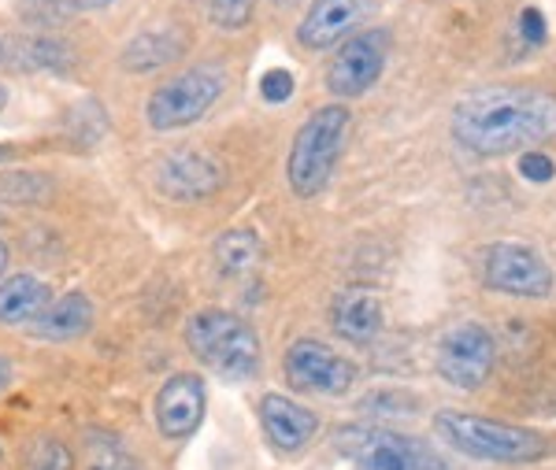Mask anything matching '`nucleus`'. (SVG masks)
Listing matches in <instances>:
<instances>
[{"label": "nucleus", "instance_id": "obj_1", "mask_svg": "<svg viewBox=\"0 0 556 470\" xmlns=\"http://www.w3.org/2000/svg\"><path fill=\"white\" fill-rule=\"evenodd\" d=\"M453 138L475 156H508L556 138V93L538 86H490L453 112Z\"/></svg>", "mask_w": 556, "mask_h": 470}, {"label": "nucleus", "instance_id": "obj_2", "mask_svg": "<svg viewBox=\"0 0 556 470\" xmlns=\"http://www.w3.org/2000/svg\"><path fill=\"white\" fill-rule=\"evenodd\" d=\"M186 345L212 374L223 382H249L264 364L256 330L245 319L223 312V307H204L193 312L186 322Z\"/></svg>", "mask_w": 556, "mask_h": 470}, {"label": "nucleus", "instance_id": "obj_3", "mask_svg": "<svg viewBox=\"0 0 556 470\" xmlns=\"http://www.w3.org/2000/svg\"><path fill=\"white\" fill-rule=\"evenodd\" d=\"M345 138H349L345 104H327L304 119L298 138L290 144V156H286V182H290V189L301 201L319 196L327 189L338 160H342Z\"/></svg>", "mask_w": 556, "mask_h": 470}, {"label": "nucleus", "instance_id": "obj_4", "mask_svg": "<svg viewBox=\"0 0 556 470\" xmlns=\"http://www.w3.org/2000/svg\"><path fill=\"white\" fill-rule=\"evenodd\" d=\"M434 433L450 448L471 459H486V463H534L545 456V441L534 430L468 411H438Z\"/></svg>", "mask_w": 556, "mask_h": 470}, {"label": "nucleus", "instance_id": "obj_5", "mask_svg": "<svg viewBox=\"0 0 556 470\" xmlns=\"http://www.w3.org/2000/svg\"><path fill=\"white\" fill-rule=\"evenodd\" d=\"M334 448L361 470H445L442 456L427 441L371 422L334 430Z\"/></svg>", "mask_w": 556, "mask_h": 470}, {"label": "nucleus", "instance_id": "obj_6", "mask_svg": "<svg viewBox=\"0 0 556 470\" xmlns=\"http://www.w3.org/2000/svg\"><path fill=\"white\" fill-rule=\"evenodd\" d=\"M223 93V71L215 67H193L175 75L172 82L156 86L146 104V123L160 134L182 130L212 112V104Z\"/></svg>", "mask_w": 556, "mask_h": 470}, {"label": "nucleus", "instance_id": "obj_7", "mask_svg": "<svg viewBox=\"0 0 556 470\" xmlns=\"http://www.w3.org/2000/svg\"><path fill=\"white\" fill-rule=\"evenodd\" d=\"M497 364V345L493 333L482 322H453L438 338V374L453 389H479Z\"/></svg>", "mask_w": 556, "mask_h": 470}, {"label": "nucleus", "instance_id": "obj_8", "mask_svg": "<svg viewBox=\"0 0 556 470\" xmlns=\"http://www.w3.org/2000/svg\"><path fill=\"white\" fill-rule=\"evenodd\" d=\"M282 370H286V382L298 389V393H316V396H342L361 378L353 359L338 356L330 345L312 338H301L286 348Z\"/></svg>", "mask_w": 556, "mask_h": 470}, {"label": "nucleus", "instance_id": "obj_9", "mask_svg": "<svg viewBox=\"0 0 556 470\" xmlns=\"http://www.w3.org/2000/svg\"><path fill=\"white\" fill-rule=\"evenodd\" d=\"M386 56H390V34L371 26V30H361L353 34L342 52L330 60V71H327V89L334 97H361L367 93L375 82L382 78L386 71Z\"/></svg>", "mask_w": 556, "mask_h": 470}, {"label": "nucleus", "instance_id": "obj_10", "mask_svg": "<svg viewBox=\"0 0 556 470\" xmlns=\"http://www.w3.org/2000/svg\"><path fill=\"white\" fill-rule=\"evenodd\" d=\"M486 285L508 296H549L553 293V270L534 249L516 245V241H497L486 249L482 259Z\"/></svg>", "mask_w": 556, "mask_h": 470}, {"label": "nucleus", "instance_id": "obj_11", "mask_svg": "<svg viewBox=\"0 0 556 470\" xmlns=\"http://www.w3.org/2000/svg\"><path fill=\"white\" fill-rule=\"evenodd\" d=\"M152 182H156V189L167 196V201L197 204V201H208L212 193H219L223 182H227V175H223V167L215 164L208 152L175 149L156 160Z\"/></svg>", "mask_w": 556, "mask_h": 470}, {"label": "nucleus", "instance_id": "obj_12", "mask_svg": "<svg viewBox=\"0 0 556 470\" xmlns=\"http://www.w3.org/2000/svg\"><path fill=\"white\" fill-rule=\"evenodd\" d=\"M204 382L201 374H172L156 393V427L167 441H186L204 422Z\"/></svg>", "mask_w": 556, "mask_h": 470}, {"label": "nucleus", "instance_id": "obj_13", "mask_svg": "<svg viewBox=\"0 0 556 470\" xmlns=\"http://www.w3.org/2000/svg\"><path fill=\"white\" fill-rule=\"evenodd\" d=\"M260 422H264L267 441H271L278 452H301L319 430L316 411L278 393H267L264 401H260Z\"/></svg>", "mask_w": 556, "mask_h": 470}, {"label": "nucleus", "instance_id": "obj_14", "mask_svg": "<svg viewBox=\"0 0 556 470\" xmlns=\"http://www.w3.org/2000/svg\"><path fill=\"white\" fill-rule=\"evenodd\" d=\"M190 49V38H186L182 26L164 23V26H152V30H141L123 45L119 52V67L127 75H149V71L160 67H172L175 60L186 56Z\"/></svg>", "mask_w": 556, "mask_h": 470}, {"label": "nucleus", "instance_id": "obj_15", "mask_svg": "<svg viewBox=\"0 0 556 470\" xmlns=\"http://www.w3.org/2000/svg\"><path fill=\"white\" fill-rule=\"evenodd\" d=\"M367 15V0H316L298 26V41L304 49H330L349 38L356 23Z\"/></svg>", "mask_w": 556, "mask_h": 470}, {"label": "nucleus", "instance_id": "obj_16", "mask_svg": "<svg viewBox=\"0 0 556 470\" xmlns=\"http://www.w3.org/2000/svg\"><path fill=\"white\" fill-rule=\"evenodd\" d=\"M330 327H334L338 338L353 341V345H367L382 330V301L371 289H345L330 304Z\"/></svg>", "mask_w": 556, "mask_h": 470}, {"label": "nucleus", "instance_id": "obj_17", "mask_svg": "<svg viewBox=\"0 0 556 470\" xmlns=\"http://www.w3.org/2000/svg\"><path fill=\"white\" fill-rule=\"evenodd\" d=\"M52 304V289L34 275H12L0 282V327L38 322Z\"/></svg>", "mask_w": 556, "mask_h": 470}, {"label": "nucleus", "instance_id": "obj_18", "mask_svg": "<svg viewBox=\"0 0 556 470\" xmlns=\"http://www.w3.org/2000/svg\"><path fill=\"white\" fill-rule=\"evenodd\" d=\"M89 327H93V304H89L83 289H71V293L56 296V301L45 307L41 319L34 322L38 338L45 341H71L78 333H86Z\"/></svg>", "mask_w": 556, "mask_h": 470}, {"label": "nucleus", "instance_id": "obj_19", "mask_svg": "<svg viewBox=\"0 0 556 470\" xmlns=\"http://www.w3.org/2000/svg\"><path fill=\"white\" fill-rule=\"evenodd\" d=\"M212 256H215V264H219L223 275L238 278V275H249V270H256L260 256H264V245H260L256 230L235 226V230H223L219 233Z\"/></svg>", "mask_w": 556, "mask_h": 470}, {"label": "nucleus", "instance_id": "obj_20", "mask_svg": "<svg viewBox=\"0 0 556 470\" xmlns=\"http://www.w3.org/2000/svg\"><path fill=\"white\" fill-rule=\"evenodd\" d=\"M15 63L30 71H64L71 63V45L49 38V34H34V38L20 41V60Z\"/></svg>", "mask_w": 556, "mask_h": 470}, {"label": "nucleus", "instance_id": "obj_21", "mask_svg": "<svg viewBox=\"0 0 556 470\" xmlns=\"http://www.w3.org/2000/svg\"><path fill=\"white\" fill-rule=\"evenodd\" d=\"M86 470H134L127 448L112 433H89L86 441Z\"/></svg>", "mask_w": 556, "mask_h": 470}, {"label": "nucleus", "instance_id": "obj_22", "mask_svg": "<svg viewBox=\"0 0 556 470\" xmlns=\"http://www.w3.org/2000/svg\"><path fill=\"white\" fill-rule=\"evenodd\" d=\"M52 186L41 175H4L0 178V201L8 204H41Z\"/></svg>", "mask_w": 556, "mask_h": 470}, {"label": "nucleus", "instance_id": "obj_23", "mask_svg": "<svg viewBox=\"0 0 556 470\" xmlns=\"http://www.w3.org/2000/svg\"><path fill=\"white\" fill-rule=\"evenodd\" d=\"M71 467H75L71 448L56 437H38L30 456H26V470H71Z\"/></svg>", "mask_w": 556, "mask_h": 470}, {"label": "nucleus", "instance_id": "obj_24", "mask_svg": "<svg viewBox=\"0 0 556 470\" xmlns=\"http://www.w3.org/2000/svg\"><path fill=\"white\" fill-rule=\"evenodd\" d=\"M256 12V0H208V20L219 30H241Z\"/></svg>", "mask_w": 556, "mask_h": 470}, {"label": "nucleus", "instance_id": "obj_25", "mask_svg": "<svg viewBox=\"0 0 556 470\" xmlns=\"http://www.w3.org/2000/svg\"><path fill=\"white\" fill-rule=\"evenodd\" d=\"M293 75L286 67H271V71H264V78H260V97H264L267 104H282V101H290L293 97Z\"/></svg>", "mask_w": 556, "mask_h": 470}, {"label": "nucleus", "instance_id": "obj_26", "mask_svg": "<svg viewBox=\"0 0 556 470\" xmlns=\"http://www.w3.org/2000/svg\"><path fill=\"white\" fill-rule=\"evenodd\" d=\"M519 175L527 178V182H549V178L556 175V167H553V160L545 156V152H538V149H527L523 156H519Z\"/></svg>", "mask_w": 556, "mask_h": 470}, {"label": "nucleus", "instance_id": "obj_27", "mask_svg": "<svg viewBox=\"0 0 556 470\" xmlns=\"http://www.w3.org/2000/svg\"><path fill=\"white\" fill-rule=\"evenodd\" d=\"M519 34H523L527 45H545V15L538 12V8H523L519 12Z\"/></svg>", "mask_w": 556, "mask_h": 470}, {"label": "nucleus", "instance_id": "obj_28", "mask_svg": "<svg viewBox=\"0 0 556 470\" xmlns=\"http://www.w3.org/2000/svg\"><path fill=\"white\" fill-rule=\"evenodd\" d=\"M71 4H75V12H97V8H108L115 0H71Z\"/></svg>", "mask_w": 556, "mask_h": 470}, {"label": "nucleus", "instance_id": "obj_29", "mask_svg": "<svg viewBox=\"0 0 556 470\" xmlns=\"http://www.w3.org/2000/svg\"><path fill=\"white\" fill-rule=\"evenodd\" d=\"M8 385H12V364H8V359L0 356V393H4Z\"/></svg>", "mask_w": 556, "mask_h": 470}, {"label": "nucleus", "instance_id": "obj_30", "mask_svg": "<svg viewBox=\"0 0 556 470\" xmlns=\"http://www.w3.org/2000/svg\"><path fill=\"white\" fill-rule=\"evenodd\" d=\"M4 267H8V245L0 241V275H4Z\"/></svg>", "mask_w": 556, "mask_h": 470}, {"label": "nucleus", "instance_id": "obj_31", "mask_svg": "<svg viewBox=\"0 0 556 470\" xmlns=\"http://www.w3.org/2000/svg\"><path fill=\"white\" fill-rule=\"evenodd\" d=\"M8 160H12V149H4V144H0V164H8Z\"/></svg>", "mask_w": 556, "mask_h": 470}, {"label": "nucleus", "instance_id": "obj_32", "mask_svg": "<svg viewBox=\"0 0 556 470\" xmlns=\"http://www.w3.org/2000/svg\"><path fill=\"white\" fill-rule=\"evenodd\" d=\"M4 104H8V89L0 86V107H4Z\"/></svg>", "mask_w": 556, "mask_h": 470}, {"label": "nucleus", "instance_id": "obj_33", "mask_svg": "<svg viewBox=\"0 0 556 470\" xmlns=\"http://www.w3.org/2000/svg\"><path fill=\"white\" fill-rule=\"evenodd\" d=\"M0 60H4V45H0Z\"/></svg>", "mask_w": 556, "mask_h": 470}]
</instances>
